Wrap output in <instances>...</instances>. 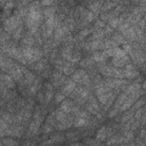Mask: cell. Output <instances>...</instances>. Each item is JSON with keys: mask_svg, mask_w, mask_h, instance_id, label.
I'll return each mask as SVG.
<instances>
[{"mask_svg": "<svg viewBox=\"0 0 146 146\" xmlns=\"http://www.w3.org/2000/svg\"><path fill=\"white\" fill-rule=\"evenodd\" d=\"M73 107H74V105H73L72 100H65V99H64V100L62 102V104H60L59 110L64 111L65 113H70V112H72Z\"/></svg>", "mask_w": 146, "mask_h": 146, "instance_id": "cell-14", "label": "cell"}, {"mask_svg": "<svg viewBox=\"0 0 146 146\" xmlns=\"http://www.w3.org/2000/svg\"><path fill=\"white\" fill-rule=\"evenodd\" d=\"M104 26H105V23H104L103 21H97V22H96V25H95V27H97L98 30L103 29Z\"/></svg>", "mask_w": 146, "mask_h": 146, "instance_id": "cell-42", "label": "cell"}, {"mask_svg": "<svg viewBox=\"0 0 146 146\" xmlns=\"http://www.w3.org/2000/svg\"><path fill=\"white\" fill-rule=\"evenodd\" d=\"M115 5H116V3H114V2H107V3L103 7V10H108V9L111 10L113 7H115Z\"/></svg>", "mask_w": 146, "mask_h": 146, "instance_id": "cell-40", "label": "cell"}, {"mask_svg": "<svg viewBox=\"0 0 146 146\" xmlns=\"http://www.w3.org/2000/svg\"><path fill=\"white\" fill-rule=\"evenodd\" d=\"M54 130L52 125L49 124V123H46V125H43V129H42V132L43 133H48V132H51Z\"/></svg>", "mask_w": 146, "mask_h": 146, "instance_id": "cell-37", "label": "cell"}, {"mask_svg": "<svg viewBox=\"0 0 146 146\" xmlns=\"http://www.w3.org/2000/svg\"><path fill=\"white\" fill-rule=\"evenodd\" d=\"M41 121H42V117H36V119H34V120L32 121V123L30 124V133H31V135L36 133V131H38L39 128H40Z\"/></svg>", "mask_w": 146, "mask_h": 146, "instance_id": "cell-13", "label": "cell"}, {"mask_svg": "<svg viewBox=\"0 0 146 146\" xmlns=\"http://www.w3.org/2000/svg\"><path fill=\"white\" fill-rule=\"evenodd\" d=\"M104 35H105L104 31H103V30H98L97 32H95V33L92 34V36H91V40H100V39H102Z\"/></svg>", "mask_w": 146, "mask_h": 146, "instance_id": "cell-29", "label": "cell"}, {"mask_svg": "<svg viewBox=\"0 0 146 146\" xmlns=\"http://www.w3.org/2000/svg\"><path fill=\"white\" fill-rule=\"evenodd\" d=\"M22 52H23V56H24L26 63H30V64H33V63L38 62L42 57L41 51L36 48H33V47L24 46L22 48Z\"/></svg>", "mask_w": 146, "mask_h": 146, "instance_id": "cell-2", "label": "cell"}, {"mask_svg": "<svg viewBox=\"0 0 146 146\" xmlns=\"http://www.w3.org/2000/svg\"><path fill=\"white\" fill-rule=\"evenodd\" d=\"M19 25H22V17L18 16V15H13V16H9L8 18H6L3 21V26H5V30L6 32L10 33L13 32L15 29H17Z\"/></svg>", "mask_w": 146, "mask_h": 146, "instance_id": "cell-3", "label": "cell"}, {"mask_svg": "<svg viewBox=\"0 0 146 146\" xmlns=\"http://www.w3.org/2000/svg\"><path fill=\"white\" fill-rule=\"evenodd\" d=\"M64 99H65V95H64L63 92L57 94V95L55 96V103H62Z\"/></svg>", "mask_w": 146, "mask_h": 146, "instance_id": "cell-36", "label": "cell"}, {"mask_svg": "<svg viewBox=\"0 0 146 146\" xmlns=\"http://www.w3.org/2000/svg\"><path fill=\"white\" fill-rule=\"evenodd\" d=\"M30 1H33V0H22V3H23V5H26V3L30 2Z\"/></svg>", "mask_w": 146, "mask_h": 146, "instance_id": "cell-45", "label": "cell"}, {"mask_svg": "<svg viewBox=\"0 0 146 146\" xmlns=\"http://www.w3.org/2000/svg\"><path fill=\"white\" fill-rule=\"evenodd\" d=\"M10 39V35L8 32H5V33H1L0 32V44H3V43H7Z\"/></svg>", "mask_w": 146, "mask_h": 146, "instance_id": "cell-27", "label": "cell"}, {"mask_svg": "<svg viewBox=\"0 0 146 146\" xmlns=\"http://www.w3.org/2000/svg\"><path fill=\"white\" fill-rule=\"evenodd\" d=\"M91 33V30H83V31H81L80 32V34H79V39H83L84 36H87L88 34H90Z\"/></svg>", "mask_w": 146, "mask_h": 146, "instance_id": "cell-38", "label": "cell"}, {"mask_svg": "<svg viewBox=\"0 0 146 146\" xmlns=\"http://www.w3.org/2000/svg\"><path fill=\"white\" fill-rule=\"evenodd\" d=\"M104 59H105V57H104L103 52H102V54H100V52H95L94 56H92V60H95V62H97V63H100V62H103Z\"/></svg>", "mask_w": 146, "mask_h": 146, "instance_id": "cell-32", "label": "cell"}, {"mask_svg": "<svg viewBox=\"0 0 146 146\" xmlns=\"http://www.w3.org/2000/svg\"><path fill=\"white\" fill-rule=\"evenodd\" d=\"M100 7H102V2L100 1H94V2L90 3L89 9H90L91 13H94L95 15H97L99 13V10H100Z\"/></svg>", "mask_w": 146, "mask_h": 146, "instance_id": "cell-15", "label": "cell"}, {"mask_svg": "<svg viewBox=\"0 0 146 146\" xmlns=\"http://www.w3.org/2000/svg\"><path fill=\"white\" fill-rule=\"evenodd\" d=\"M62 56L65 58V59H67V60H70L71 62V59H72V50H71V48H68V47H66V48H64L63 50H62Z\"/></svg>", "mask_w": 146, "mask_h": 146, "instance_id": "cell-22", "label": "cell"}, {"mask_svg": "<svg viewBox=\"0 0 146 146\" xmlns=\"http://www.w3.org/2000/svg\"><path fill=\"white\" fill-rule=\"evenodd\" d=\"M104 84H105L107 88H110V89H119V88L125 87V86L128 84V82H125L124 80L114 78V79H107Z\"/></svg>", "mask_w": 146, "mask_h": 146, "instance_id": "cell-4", "label": "cell"}, {"mask_svg": "<svg viewBox=\"0 0 146 146\" xmlns=\"http://www.w3.org/2000/svg\"><path fill=\"white\" fill-rule=\"evenodd\" d=\"M0 84H2V86L6 87V88H14V87H15V80H14L9 74L2 73Z\"/></svg>", "mask_w": 146, "mask_h": 146, "instance_id": "cell-7", "label": "cell"}, {"mask_svg": "<svg viewBox=\"0 0 146 146\" xmlns=\"http://www.w3.org/2000/svg\"><path fill=\"white\" fill-rule=\"evenodd\" d=\"M9 75L15 80V81H21L23 79V75H24V71L22 70L21 66H18L17 64H14L11 66V68L8 71Z\"/></svg>", "mask_w": 146, "mask_h": 146, "instance_id": "cell-5", "label": "cell"}, {"mask_svg": "<svg viewBox=\"0 0 146 146\" xmlns=\"http://www.w3.org/2000/svg\"><path fill=\"white\" fill-rule=\"evenodd\" d=\"M138 76V73L136 70H125L123 71V78L125 79H135Z\"/></svg>", "mask_w": 146, "mask_h": 146, "instance_id": "cell-17", "label": "cell"}, {"mask_svg": "<svg viewBox=\"0 0 146 146\" xmlns=\"http://www.w3.org/2000/svg\"><path fill=\"white\" fill-rule=\"evenodd\" d=\"M52 2H54V0H41V5H42V6H46V7L51 6Z\"/></svg>", "mask_w": 146, "mask_h": 146, "instance_id": "cell-41", "label": "cell"}, {"mask_svg": "<svg viewBox=\"0 0 146 146\" xmlns=\"http://www.w3.org/2000/svg\"><path fill=\"white\" fill-rule=\"evenodd\" d=\"M107 133H108V130H107V128H105V127H103V128H100L99 130H98V132H97V139H99V140H104L106 137H107Z\"/></svg>", "mask_w": 146, "mask_h": 146, "instance_id": "cell-19", "label": "cell"}, {"mask_svg": "<svg viewBox=\"0 0 146 146\" xmlns=\"http://www.w3.org/2000/svg\"><path fill=\"white\" fill-rule=\"evenodd\" d=\"M87 123H88V119L82 117V116H78V117L75 119V121L73 122L74 127H83V125H86Z\"/></svg>", "mask_w": 146, "mask_h": 146, "instance_id": "cell-20", "label": "cell"}, {"mask_svg": "<svg viewBox=\"0 0 146 146\" xmlns=\"http://www.w3.org/2000/svg\"><path fill=\"white\" fill-rule=\"evenodd\" d=\"M117 113H119V110H117L116 107H114V108H113V111H112V112L108 114V116H110V117H112V116H115Z\"/></svg>", "mask_w": 146, "mask_h": 146, "instance_id": "cell-44", "label": "cell"}, {"mask_svg": "<svg viewBox=\"0 0 146 146\" xmlns=\"http://www.w3.org/2000/svg\"><path fill=\"white\" fill-rule=\"evenodd\" d=\"M54 97V92H52V89H47L44 91V102L46 103H49Z\"/></svg>", "mask_w": 146, "mask_h": 146, "instance_id": "cell-28", "label": "cell"}, {"mask_svg": "<svg viewBox=\"0 0 146 146\" xmlns=\"http://www.w3.org/2000/svg\"><path fill=\"white\" fill-rule=\"evenodd\" d=\"M22 43H23L24 46L31 47V46L34 43V38H33L32 35H26V36H24V38H23V40H22Z\"/></svg>", "mask_w": 146, "mask_h": 146, "instance_id": "cell-24", "label": "cell"}, {"mask_svg": "<svg viewBox=\"0 0 146 146\" xmlns=\"http://www.w3.org/2000/svg\"><path fill=\"white\" fill-rule=\"evenodd\" d=\"M36 64H34L32 67H33V70L34 71H42L43 68H44V60H41V59H39L38 62H35Z\"/></svg>", "mask_w": 146, "mask_h": 146, "instance_id": "cell-26", "label": "cell"}, {"mask_svg": "<svg viewBox=\"0 0 146 146\" xmlns=\"http://www.w3.org/2000/svg\"><path fill=\"white\" fill-rule=\"evenodd\" d=\"M127 97H128V95H127L125 92H123V94L117 98V100H116V103H115V107H116V108H119V107L121 106V104L127 99Z\"/></svg>", "mask_w": 146, "mask_h": 146, "instance_id": "cell-30", "label": "cell"}, {"mask_svg": "<svg viewBox=\"0 0 146 146\" xmlns=\"http://www.w3.org/2000/svg\"><path fill=\"white\" fill-rule=\"evenodd\" d=\"M113 40H114L115 43H124V39H123V36H122L121 34H117V33L114 34Z\"/></svg>", "mask_w": 146, "mask_h": 146, "instance_id": "cell-34", "label": "cell"}, {"mask_svg": "<svg viewBox=\"0 0 146 146\" xmlns=\"http://www.w3.org/2000/svg\"><path fill=\"white\" fill-rule=\"evenodd\" d=\"M125 52H130L131 51V46L128 44V43H123V48H122Z\"/></svg>", "mask_w": 146, "mask_h": 146, "instance_id": "cell-43", "label": "cell"}, {"mask_svg": "<svg viewBox=\"0 0 146 146\" xmlns=\"http://www.w3.org/2000/svg\"><path fill=\"white\" fill-rule=\"evenodd\" d=\"M68 27L63 23V24H59L56 29H55V40H57V41H59V40H62V39H64V36L68 33Z\"/></svg>", "mask_w": 146, "mask_h": 146, "instance_id": "cell-6", "label": "cell"}, {"mask_svg": "<svg viewBox=\"0 0 146 146\" xmlns=\"http://www.w3.org/2000/svg\"><path fill=\"white\" fill-rule=\"evenodd\" d=\"M128 56L127 57H116L114 56L113 57V60H112V64L114 65V67H123L125 65V63L128 62Z\"/></svg>", "mask_w": 146, "mask_h": 146, "instance_id": "cell-12", "label": "cell"}, {"mask_svg": "<svg viewBox=\"0 0 146 146\" xmlns=\"http://www.w3.org/2000/svg\"><path fill=\"white\" fill-rule=\"evenodd\" d=\"M75 87H76L75 82H74L73 80H70V81H67V82L64 84L62 92H63L65 96H66V95H71V94L73 92V90L75 89Z\"/></svg>", "mask_w": 146, "mask_h": 146, "instance_id": "cell-10", "label": "cell"}, {"mask_svg": "<svg viewBox=\"0 0 146 146\" xmlns=\"http://www.w3.org/2000/svg\"><path fill=\"white\" fill-rule=\"evenodd\" d=\"M0 144H6V145H15L17 144L16 140H13V139H3L0 141Z\"/></svg>", "mask_w": 146, "mask_h": 146, "instance_id": "cell-39", "label": "cell"}, {"mask_svg": "<svg viewBox=\"0 0 146 146\" xmlns=\"http://www.w3.org/2000/svg\"><path fill=\"white\" fill-rule=\"evenodd\" d=\"M86 74V72L84 71H82V70H79V71H76L74 74H73V76H72V80L76 83V82H80L81 81V79H82V76Z\"/></svg>", "mask_w": 146, "mask_h": 146, "instance_id": "cell-21", "label": "cell"}, {"mask_svg": "<svg viewBox=\"0 0 146 146\" xmlns=\"http://www.w3.org/2000/svg\"><path fill=\"white\" fill-rule=\"evenodd\" d=\"M100 44H102V41H100V40H92V41L90 42V46H89L88 48L91 49V50L100 49Z\"/></svg>", "mask_w": 146, "mask_h": 146, "instance_id": "cell-25", "label": "cell"}, {"mask_svg": "<svg viewBox=\"0 0 146 146\" xmlns=\"http://www.w3.org/2000/svg\"><path fill=\"white\" fill-rule=\"evenodd\" d=\"M22 31H23L22 25H19L17 29H15V30L13 31V33H14V39H15V40H18V39L21 38V35H22Z\"/></svg>", "mask_w": 146, "mask_h": 146, "instance_id": "cell-31", "label": "cell"}, {"mask_svg": "<svg viewBox=\"0 0 146 146\" xmlns=\"http://www.w3.org/2000/svg\"><path fill=\"white\" fill-rule=\"evenodd\" d=\"M99 71H100V73H102L104 76L110 78V76H112L113 67H110V66H106V65H102V66L99 67Z\"/></svg>", "mask_w": 146, "mask_h": 146, "instance_id": "cell-16", "label": "cell"}, {"mask_svg": "<svg viewBox=\"0 0 146 146\" xmlns=\"http://www.w3.org/2000/svg\"><path fill=\"white\" fill-rule=\"evenodd\" d=\"M91 63H92V59H91V58H86V59L81 60V64H80V65H81L82 67H87V66H90Z\"/></svg>", "mask_w": 146, "mask_h": 146, "instance_id": "cell-35", "label": "cell"}, {"mask_svg": "<svg viewBox=\"0 0 146 146\" xmlns=\"http://www.w3.org/2000/svg\"><path fill=\"white\" fill-rule=\"evenodd\" d=\"M13 65H14V62L11 60L10 57L3 56V57L0 59V68H1L3 72H7V73H8V71L11 68Z\"/></svg>", "mask_w": 146, "mask_h": 146, "instance_id": "cell-8", "label": "cell"}, {"mask_svg": "<svg viewBox=\"0 0 146 146\" xmlns=\"http://www.w3.org/2000/svg\"><path fill=\"white\" fill-rule=\"evenodd\" d=\"M122 33H123L124 38H127L128 40H131V41L137 40V32H136V30H135L133 27H128V29H127L125 31H123Z\"/></svg>", "mask_w": 146, "mask_h": 146, "instance_id": "cell-11", "label": "cell"}, {"mask_svg": "<svg viewBox=\"0 0 146 146\" xmlns=\"http://www.w3.org/2000/svg\"><path fill=\"white\" fill-rule=\"evenodd\" d=\"M87 110L88 112L92 113V114H97L98 115V111H99V105H98V102L95 99V98H90L89 99V104L87 105Z\"/></svg>", "mask_w": 146, "mask_h": 146, "instance_id": "cell-9", "label": "cell"}, {"mask_svg": "<svg viewBox=\"0 0 146 146\" xmlns=\"http://www.w3.org/2000/svg\"><path fill=\"white\" fill-rule=\"evenodd\" d=\"M13 7H14V1H13V0H9V1H7V3L3 6V10L10 13V10L13 9Z\"/></svg>", "mask_w": 146, "mask_h": 146, "instance_id": "cell-33", "label": "cell"}, {"mask_svg": "<svg viewBox=\"0 0 146 146\" xmlns=\"http://www.w3.org/2000/svg\"><path fill=\"white\" fill-rule=\"evenodd\" d=\"M55 115H56V120H57L58 122H64V121H66V119H67V113H65V112L62 111V110H58Z\"/></svg>", "mask_w": 146, "mask_h": 146, "instance_id": "cell-18", "label": "cell"}, {"mask_svg": "<svg viewBox=\"0 0 146 146\" xmlns=\"http://www.w3.org/2000/svg\"><path fill=\"white\" fill-rule=\"evenodd\" d=\"M43 16H44V18L54 17L55 16V8H52V7H46V9L43 10Z\"/></svg>", "mask_w": 146, "mask_h": 146, "instance_id": "cell-23", "label": "cell"}, {"mask_svg": "<svg viewBox=\"0 0 146 146\" xmlns=\"http://www.w3.org/2000/svg\"><path fill=\"white\" fill-rule=\"evenodd\" d=\"M0 32H1V27H0Z\"/></svg>", "mask_w": 146, "mask_h": 146, "instance_id": "cell-46", "label": "cell"}, {"mask_svg": "<svg viewBox=\"0 0 146 146\" xmlns=\"http://www.w3.org/2000/svg\"><path fill=\"white\" fill-rule=\"evenodd\" d=\"M41 2L33 1L27 9V14L25 16L26 18V25L31 34H36L38 29L40 26V23L42 21V11L40 10Z\"/></svg>", "mask_w": 146, "mask_h": 146, "instance_id": "cell-1", "label": "cell"}]
</instances>
